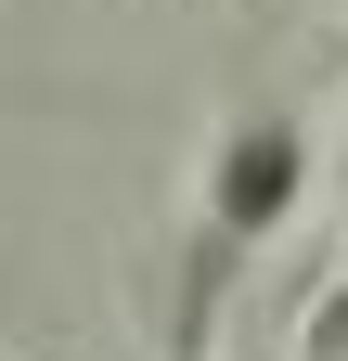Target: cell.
I'll list each match as a JSON object with an SVG mask.
<instances>
[{
  "mask_svg": "<svg viewBox=\"0 0 348 361\" xmlns=\"http://www.w3.org/2000/svg\"><path fill=\"white\" fill-rule=\"evenodd\" d=\"M297 194H310V129L297 116H232L220 129V155H206V219H220V245L245 258V245H271L284 219H297Z\"/></svg>",
  "mask_w": 348,
  "mask_h": 361,
  "instance_id": "obj_1",
  "label": "cell"
},
{
  "mask_svg": "<svg viewBox=\"0 0 348 361\" xmlns=\"http://www.w3.org/2000/svg\"><path fill=\"white\" fill-rule=\"evenodd\" d=\"M297 361H348V258H335V284L297 310Z\"/></svg>",
  "mask_w": 348,
  "mask_h": 361,
  "instance_id": "obj_2",
  "label": "cell"
}]
</instances>
